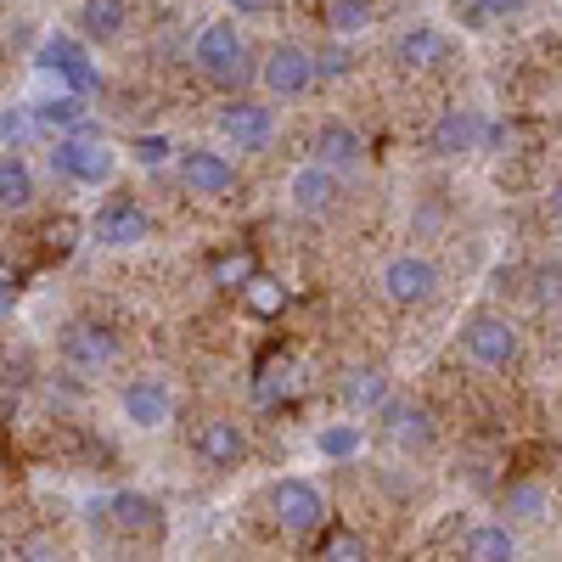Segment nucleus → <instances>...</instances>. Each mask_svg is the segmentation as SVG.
I'll return each mask as SVG.
<instances>
[{"mask_svg": "<svg viewBox=\"0 0 562 562\" xmlns=\"http://www.w3.org/2000/svg\"><path fill=\"white\" fill-rule=\"evenodd\" d=\"M546 220H551V225H562V180L546 192Z\"/></svg>", "mask_w": 562, "mask_h": 562, "instance_id": "4c0bfd02", "label": "nucleus"}, {"mask_svg": "<svg viewBox=\"0 0 562 562\" xmlns=\"http://www.w3.org/2000/svg\"><path fill=\"white\" fill-rule=\"evenodd\" d=\"M243 304H248L254 315H281V310H288V288L254 270V276L243 281Z\"/></svg>", "mask_w": 562, "mask_h": 562, "instance_id": "c85d7f7f", "label": "nucleus"}, {"mask_svg": "<svg viewBox=\"0 0 562 562\" xmlns=\"http://www.w3.org/2000/svg\"><path fill=\"white\" fill-rule=\"evenodd\" d=\"M90 237H97L102 248H140L153 237V220H147V209H140L135 198H113V203H102L97 209V220H90Z\"/></svg>", "mask_w": 562, "mask_h": 562, "instance_id": "f8f14e48", "label": "nucleus"}, {"mask_svg": "<svg viewBox=\"0 0 562 562\" xmlns=\"http://www.w3.org/2000/svg\"><path fill=\"white\" fill-rule=\"evenodd\" d=\"M344 74H349V52H338V45L315 57V79H344Z\"/></svg>", "mask_w": 562, "mask_h": 562, "instance_id": "72a5a7b5", "label": "nucleus"}, {"mask_svg": "<svg viewBox=\"0 0 562 562\" xmlns=\"http://www.w3.org/2000/svg\"><path fill=\"white\" fill-rule=\"evenodd\" d=\"M192 63L214 85H243L254 68H248V40H243L237 18H209L192 40Z\"/></svg>", "mask_w": 562, "mask_h": 562, "instance_id": "f257e3e1", "label": "nucleus"}, {"mask_svg": "<svg viewBox=\"0 0 562 562\" xmlns=\"http://www.w3.org/2000/svg\"><path fill=\"white\" fill-rule=\"evenodd\" d=\"M299 366L293 360H270L265 366V378H259V400L265 405H281V400H299Z\"/></svg>", "mask_w": 562, "mask_h": 562, "instance_id": "cd10ccee", "label": "nucleus"}, {"mask_svg": "<svg viewBox=\"0 0 562 562\" xmlns=\"http://www.w3.org/2000/svg\"><path fill=\"white\" fill-rule=\"evenodd\" d=\"M34 198H40L34 169H29L18 153H0V209H7V214H23V209H34Z\"/></svg>", "mask_w": 562, "mask_h": 562, "instance_id": "b1692460", "label": "nucleus"}, {"mask_svg": "<svg viewBox=\"0 0 562 562\" xmlns=\"http://www.w3.org/2000/svg\"><path fill=\"white\" fill-rule=\"evenodd\" d=\"M288 203H293L299 214H326V209L338 203V169H326L321 158L299 164V169L288 175Z\"/></svg>", "mask_w": 562, "mask_h": 562, "instance_id": "2eb2a0df", "label": "nucleus"}, {"mask_svg": "<svg viewBox=\"0 0 562 562\" xmlns=\"http://www.w3.org/2000/svg\"><path fill=\"white\" fill-rule=\"evenodd\" d=\"M108 524L124 540H147V535H164V506L140 490H119V495H108Z\"/></svg>", "mask_w": 562, "mask_h": 562, "instance_id": "4468645a", "label": "nucleus"}, {"mask_svg": "<svg viewBox=\"0 0 562 562\" xmlns=\"http://www.w3.org/2000/svg\"><path fill=\"white\" fill-rule=\"evenodd\" d=\"M0 288H18V276H12L7 265H0Z\"/></svg>", "mask_w": 562, "mask_h": 562, "instance_id": "58836bf2", "label": "nucleus"}, {"mask_svg": "<svg viewBox=\"0 0 562 562\" xmlns=\"http://www.w3.org/2000/svg\"><path fill=\"white\" fill-rule=\"evenodd\" d=\"M321 557H333V562H360L366 557V540L355 535V529H333L321 540Z\"/></svg>", "mask_w": 562, "mask_h": 562, "instance_id": "473e14b6", "label": "nucleus"}, {"mask_svg": "<svg viewBox=\"0 0 562 562\" xmlns=\"http://www.w3.org/2000/svg\"><path fill=\"white\" fill-rule=\"evenodd\" d=\"M124 29H130V7H124V0H79V12H74V34L79 40L113 45Z\"/></svg>", "mask_w": 562, "mask_h": 562, "instance_id": "aec40b11", "label": "nucleus"}, {"mask_svg": "<svg viewBox=\"0 0 562 562\" xmlns=\"http://www.w3.org/2000/svg\"><path fill=\"white\" fill-rule=\"evenodd\" d=\"M52 169L74 186H108L113 169H119V153L108 147L102 135L90 130H74V135H57L52 140Z\"/></svg>", "mask_w": 562, "mask_h": 562, "instance_id": "7ed1b4c3", "label": "nucleus"}, {"mask_svg": "<svg viewBox=\"0 0 562 562\" xmlns=\"http://www.w3.org/2000/svg\"><path fill=\"white\" fill-rule=\"evenodd\" d=\"M34 108H0V147H18L23 135H34Z\"/></svg>", "mask_w": 562, "mask_h": 562, "instance_id": "2f4dec72", "label": "nucleus"}, {"mask_svg": "<svg viewBox=\"0 0 562 562\" xmlns=\"http://www.w3.org/2000/svg\"><path fill=\"white\" fill-rule=\"evenodd\" d=\"M450 57V40H445V29H434V23H411L400 40H394V68H405V74H428V68H439Z\"/></svg>", "mask_w": 562, "mask_h": 562, "instance_id": "f3484780", "label": "nucleus"}, {"mask_svg": "<svg viewBox=\"0 0 562 562\" xmlns=\"http://www.w3.org/2000/svg\"><path fill=\"white\" fill-rule=\"evenodd\" d=\"M34 63L45 74H57L63 90H79V97H97L102 90V68L90 63V40H79V34H45Z\"/></svg>", "mask_w": 562, "mask_h": 562, "instance_id": "20e7f679", "label": "nucleus"}, {"mask_svg": "<svg viewBox=\"0 0 562 562\" xmlns=\"http://www.w3.org/2000/svg\"><path fill=\"white\" fill-rule=\"evenodd\" d=\"M119 411H124L130 428L158 434V428H169V416H175V394H169L164 378H130L119 389Z\"/></svg>", "mask_w": 562, "mask_h": 562, "instance_id": "9b49d317", "label": "nucleus"}, {"mask_svg": "<svg viewBox=\"0 0 562 562\" xmlns=\"http://www.w3.org/2000/svg\"><path fill=\"white\" fill-rule=\"evenodd\" d=\"M130 153H135L140 169H164V164H175L180 147H175L169 135H135V140H130Z\"/></svg>", "mask_w": 562, "mask_h": 562, "instance_id": "c756f323", "label": "nucleus"}, {"mask_svg": "<svg viewBox=\"0 0 562 562\" xmlns=\"http://www.w3.org/2000/svg\"><path fill=\"white\" fill-rule=\"evenodd\" d=\"M57 355L79 378H97V371H108L119 360V333L113 326H97V321H68L57 333Z\"/></svg>", "mask_w": 562, "mask_h": 562, "instance_id": "423d86ee", "label": "nucleus"}, {"mask_svg": "<svg viewBox=\"0 0 562 562\" xmlns=\"http://www.w3.org/2000/svg\"><path fill=\"white\" fill-rule=\"evenodd\" d=\"M254 79H259V90L270 102H299V97H310V85H315V52H304L299 40H281V45H270V52L259 57Z\"/></svg>", "mask_w": 562, "mask_h": 562, "instance_id": "f03ea898", "label": "nucleus"}, {"mask_svg": "<svg viewBox=\"0 0 562 562\" xmlns=\"http://www.w3.org/2000/svg\"><path fill=\"white\" fill-rule=\"evenodd\" d=\"M321 23H326V34L349 40V34H366L371 23H378V7H371V0H326Z\"/></svg>", "mask_w": 562, "mask_h": 562, "instance_id": "393cba45", "label": "nucleus"}, {"mask_svg": "<svg viewBox=\"0 0 562 562\" xmlns=\"http://www.w3.org/2000/svg\"><path fill=\"white\" fill-rule=\"evenodd\" d=\"M428 147L439 153V158H467V153H479L484 147V113L479 108H445L439 119H434V130H428Z\"/></svg>", "mask_w": 562, "mask_h": 562, "instance_id": "ddd939ff", "label": "nucleus"}, {"mask_svg": "<svg viewBox=\"0 0 562 562\" xmlns=\"http://www.w3.org/2000/svg\"><path fill=\"white\" fill-rule=\"evenodd\" d=\"M551 512V490L540 479H518V484H506V518L512 524H540Z\"/></svg>", "mask_w": 562, "mask_h": 562, "instance_id": "a878e982", "label": "nucleus"}, {"mask_svg": "<svg viewBox=\"0 0 562 562\" xmlns=\"http://www.w3.org/2000/svg\"><path fill=\"white\" fill-rule=\"evenodd\" d=\"M74 237H79V225H74V220H57L52 231H45V243H52L57 254H68V248H74Z\"/></svg>", "mask_w": 562, "mask_h": 562, "instance_id": "f704fd0d", "label": "nucleus"}, {"mask_svg": "<svg viewBox=\"0 0 562 562\" xmlns=\"http://www.w3.org/2000/svg\"><path fill=\"white\" fill-rule=\"evenodd\" d=\"M12 310V288H0V315H7Z\"/></svg>", "mask_w": 562, "mask_h": 562, "instance_id": "ea45409f", "label": "nucleus"}, {"mask_svg": "<svg viewBox=\"0 0 562 562\" xmlns=\"http://www.w3.org/2000/svg\"><path fill=\"white\" fill-rule=\"evenodd\" d=\"M90 97H79V90H63V97H45L34 102V124L45 135H74V130H90Z\"/></svg>", "mask_w": 562, "mask_h": 562, "instance_id": "4be33fe9", "label": "nucleus"}, {"mask_svg": "<svg viewBox=\"0 0 562 562\" xmlns=\"http://www.w3.org/2000/svg\"><path fill=\"white\" fill-rule=\"evenodd\" d=\"M270 512L288 535H315L326 524V495L310 479H276L270 484Z\"/></svg>", "mask_w": 562, "mask_h": 562, "instance_id": "6e6552de", "label": "nucleus"}, {"mask_svg": "<svg viewBox=\"0 0 562 562\" xmlns=\"http://www.w3.org/2000/svg\"><path fill=\"white\" fill-rule=\"evenodd\" d=\"M225 7H231V18H265L276 0H225Z\"/></svg>", "mask_w": 562, "mask_h": 562, "instance_id": "c9c22d12", "label": "nucleus"}, {"mask_svg": "<svg viewBox=\"0 0 562 562\" xmlns=\"http://www.w3.org/2000/svg\"><path fill=\"white\" fill-rule=\"evenodd\" d=\"M209 276H214V288H237L243 293V281L254 276V254H220L209 265Z\"/></svg>", "mask_w": 562, "mask_h": 562, "instance_id": "7c9ffc66", "label": "nucleus"}, {"mask_svg": "<svg viewBox=\"0 0 562 562\" xmlns=\"http://www.w3.org/2000/svg\"><path fill=\"white\" fill-rule=\"evenodd\" d=\"M461 557L473 562H506L518 557V535H512V524H473L461 535Z\"/></svg>", "mask_w": 562, "mask_h": 562, "instance_id": "5701e85b", "label": "nucleus"}, {"mask_svg": "<svg viewBox=\"0 0 562 562\" xmlns=\"http://www.w3.org/2000/svg\"><path fill=\"white\" fill-rule=\"evenodd\" d=\"M378 416H383V434H389L400 450H428V445H434V416L422 411V405H400V400H389Z\"/></svg>", "mask_w": 562, "mask_h": 562, "instance_id": "412c9836", "label": "nucleus"}, {"mask_svg": "<svg viewBox=\"0 0 562 562\" xmlns=\"http://www.w3.org/2000/svg\"><path fill=\"white\" fill-rule=\"evenodd\" d=\"M214 124H220V135H225L237 153H265L270 135H276V113H270L265 102H254V97H231Z\"/></svg>", "mask_w": 562, "mask_h": 562, "instance_id": "9d476101", "label": "nucleus"}, {"mask_svg": "<svg viewBox=\"0 0 562 562\" xmlns=\"http://www.w3.org/2000/svg\"><path fill=\"white\" fill-rule=\"evenodd\" d=\"M479 7H484V18H518L529 0H479Z\"/></svg>", "mask_w": 562, "mask_h": 562, "instance_id": "e433bc0d", "label": "nucleus"}, {"mask_svg": "<svg viewBox=\"0 0 562 562\" xmlns=\"http://www.w3.org/2000/svg\"><path fill=\"white\" fill-rule=\"evenodd\" d=\"M175 169H180L192 198H231L237 192V164H231L225 153H214V147H180Z\"/></svg>", "mask_w": 562, "mask_h": 562, "instance_id": "1a4fd4ad", "label": "nucleus"}, {"mask_svg": "<svg viewBox=\"0 0 562 562\" xmlns=\"http://www.w3.org/2000/svg\"><path fill=\"white\" fill-rule=\"evenodd\" d=\"M315 450H321L326 461H355V456L366 450V434L355 428V422H326V428L315 434Z\"/></svg>", "mask_w": 562, "mask_h": 562, "instance_id": "bb28decb", "label": "nucleus"}, {"mask_svg": "<svg viewBox=\"0 0 562 562\" xmlns=\"http://www.w3.org/2000/svg\"><path fill=\"white\" fill-rule=\"evenodd\" d=\"M315 158H321L326 169L349 175V169L366 164V135H360L355 124H344V119H326V124L315 130Z\"/></svg>", "mask_w": 562, "mask_h": 562, "instance_id": "a211bd4d", "label": "nucleus"}, {"mask_svg": "<svg viewBox=\"0 0 562 562\" xmlns=\"http://www.w3.org/2000/svg\"><path fill=\"white\" fill-rule=\"evenodd\" d=\"M378 288L389 304L400 310H422V304H434L439 299V265L428 254H394L378 276Z\"/></svg>", "mask_w": 562, "mask_h": 562, "instance_id": "39448f33", "label": "nucleus"}, {"mask_svg": "<svg viewBox=\"0 0 562 562\" xmlns=\"http://www.w3.org/2000/svg\"><path fill=\"white\" fill-rule=\"evenodd\" d=\"M338 394H344V405H349L355 416H378V411L394 400L383 366H349V371H344V383H338Z\"/></svg>", "mask_w": 562, "mask_h": 562, "instance_id": "6ab92c4d", "label": "nucleus"}, {"mask_svg": "<svg viewBox=\"0 0 562 562\" xmlns=\"http://www.w3.org/2000/svg\"><path fill=\"white\" fill-rule=\"evenodd\" d=\"M518 326H512L506 315H473L461 326V355L484 366V371H506L512 360H518Z\"/></svg>", "mask_w": 562, "mask_h": 562, "instance_id": "0eeeda50", "label": "nucleus"}, {"mask_svg": "<svg viewBox=\"0 0 562 562\" xmlns=\"http://www.w3.org/2000/svg\"><path fill=\"white\" fill-rule=\"evenodd\" d=\"M192 450H198L209 467H243V461H248V434H243L231 416H209V422H198Z\"/></svg>", "mask_w": 562, "mask_h": 562, "instance_id": "dca6fc26", "label": "nucleus"}]
</instances>
